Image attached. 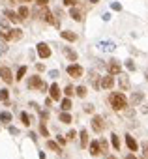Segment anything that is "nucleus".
<instances>
[{"mask_svg": "<svg viewBox=\"0 0 148 159\" xmlns=\"http://www.w3.org/2000/svg\"><path fill=\"white\" fill-rule=\"evenodd\" d=\"M142 157H144V159H148V140H146V142H142Z\"/></svg>", "mask_w": 148, "mask_h": 159, "instance_id": "ea45409f", "label": "nucleus"}, {"mask_svg": "<svg viewBox=\"0 0 148 159\" xmlns=\"http://www.w3.org/2000/svg\"><path fill=\"white\" fill-rule=\"evenodd\" d=\"M36 4H38V6H47L49 0H36Z\"/></svg>", "mask_w": 148, "mask_h": 159, "instance_id": "09e8293b", "label": "nucleus"}, {"mask_svg": "<svg viewBox=\"0 0 148 159\" xmlns=\"http://www.w3.org/2000/svg\"><path fill=\"white\" fill-rule=\"evenodd\" d=\"M60 36H62V39H66V41H69V43L77 41V34H75V32H71V30H62Z\"/></svg>", "mask_w": 148, "mask_h": 159, "instance_id": "f3484780", "label": "nucleus"}, {"mask_svg": "<svg viewBox=\"0 0 148 159\" xmlns=\"http://www.w3.org/2000/svg\"><path fill=\"white\" fill-rule=\"evenodd\" d=\"M79 139H81V148H88V144H90V139H88V131H86V129H81V133H79Z\"/></svg>", "mask_w": 148, "mask_h": 159, "instance_id": "6ab92c4d", "label": "nucleus"}, {"mask_svg": "<svg viewBox=\"0 0 148 159\" xmlns=\"http://www.w3.org/2000/svg\"><path fill=\"white\" fill-rule=\"evenodd\" d=\"M6 52H8V45H6V41L0 39V54H6Z\"/></svg>", "mask_w": 148, "mask_h": 159, "instance_id": "4c0bfd02", "label": "nucleus"}, {"mask_svg": "<svg viewBox=\"0 0 148 159\" xmlns=\"http://www.w3.org/2000/svg\"><path fill=\"white\" fill-rule=\"evenodd\" d=\"M99 146H101V152H103V153L109 152V144H107V140H99Z\"/></svg>", "mask_w": 148, "mask_h": 159, "instance_id": "58836bf2", "label": "nucleus"}, {"mask_svg": "<svg viewBox=\"0 0 148 159\" xmlns=\"http://www.w3.org/2000/svg\"><path fill=\"white\" fill-rule=\"evenodd\" d=\"M28 137H30V139H32V140H34V142H38V135H36V133H34V131H30V135H28Z\"/></svg>", "mask_w": 148, "mask_h": 159, "instance_id": "8fccbe9b", "label": "nucleus"}, {"mask_svg": "<svg viewBox=\"0 0 148 159\" xmlns=\"http://www.w3.org/2000/svg\"><path fill=\"white\" fill-rule=\"evenodd\" d=\"M77 2H79V0H64V6L73 8V6H77Z\"/></svg>", "mask_w": 148, "mask_h": 159, "instance_id": "79ce46f5", "label": "nucleus"}, {"mask_svg": "<svg viewBox=\"0 0 148 159\" xmlns=\"http://www.w3.org/2000/svg\"><path fill=\"white\" fill-rule=\"evenodd\" d=\"M60 107H62V111H67V112H69V109H71V99H69V98H64V99L60 101Z\"/></svg>", "mask_w": 148, "mask_h": 159, "instance_id": "c85d7f7f", "label": "nucleus"}, {"mask_svg": "<svg viewBox=\"0 0 148 159\" xmlns=\"http://www.w3.org/2000/svg\"><path fill=\"white\" fill-rule=\"evenodd\" d=\"M39 90H41V92H45V90H49V86H47V84H45V83H43V84H41V88H39Z\"/></svg>", "mask_w": 148, "mask_h": 159, "instance_id": "5fc2aeb1", "label": "nucleus"}, {"mask_svg": "<svg viewBox=\"0 0 148 159\" xmlns=\"http://www.w3.org/2000/svg\"><path fill=\"white\" fill-rule=\"evenodd\" d=\"M12 2H32V0H12Z\"/></svg>", "mask_w": 148, "mask_h": 159, "instance_id": "13d9d810", "label": "nucleus"}, {"mask_svg": "<svg viewBox=\"0 0 148 159\" xmlns=\"http://www.w3.org/2000/svg\"><path fill=\"white\" fill-rule=\"evenodd\" d=\"M111 142H113L114 150H120V139H118V135H116V133H113V135H111Z\"/></svg>", "mask_w": 148, "mask_h": 159, "instance_id": "2f4dec72", "label": "nucleus"}, {"mask_svg": "<svg viewBox=\"0 0 148 159\" xmlns=\"http://www.w3.org/2000/svg\"><path fill=\"white\" fill-rule=\"evenodd\" d=\"M62 52H64V56H66L69 62H77V52L73 51L71 47H62Z\"/></svg>", "mask_w": 148, "mask_h": 159, "instance_id": "4468645a", "label": "nucleus"}, {"mask_svg": "<svg viewBox=\"0 0 148 159\" xmlns=\"http://www.w3.org/2000/svg\"><path fill=\"white\" fill-rule=\"evenodd\" d=\"M85 112L92 114V112H94V105H92V103H86V105H85Z\"/></svg>", "mask_w": 148, "mask_h": 159, "instance_id": "a18cd8bd", "label": "nucleus"}, {"mask_svg": "<svg viewBox=\"0 0 148 159\" xmlns=\"http://www.w3.org/2000/svg\"><path fill=\"white\" fill-rule=\"evenodd\" d=\"M88 152H90V155H92V157H98V155H101L103 152H101L99 140H92V142L88 144Z\"/></svg>", "mask_w": 148, "mask_h": 159, "instance_id": "9b49d317", "label": "nucleus"}, {"mask_svg": "<svg viewBox=\"0 0 148 159\" xmlns=\"http://www.w3.org/2000/svg\"><path fill=\"white\" fill-rule=\"evenodd\" d=\"M118 84H120L122 92L129 90V86H131V83H129V77H127V75H124V73H120V79H118Z\"/></svg>", "mask_w": 148, "mask_h": 159, "instance_id": "2eb2a0df", "label": "nucleus"}, {"mask_svg": "<svg viewBox=\"0 0 148 159\" xmlns=\"http://www.w3.org/2000/svg\"><path fill=\"white\" fill-rule=\"evenodd\" d=\"M8 98H10L8 88H2V90H0V101H8Z\"/></svg>", "mask_w": 148, "mask_h": 159, "instance_id": "473e14b6", "label": "nucleus"}, {"mask_svg": "<svg viewBox=\"0 0 148 159\" xmlns=\"http://www.w3.org/2000/svg\"><path fill=\"white\" fill-rule=\"evenodd\" d=\"M0 26H2V28H10V21H8V17H0Z\"/></svg>", "mask_w": 148, "mask_h": 159, "instance_id": "c9c22d12", "label": "nucleus"}, {"mask_svg": "<svg viewBox=\"0 0 148 159\" xmlns=\"http://www.w3.org/2000/svg\"><path fill=\"white\" fill-rule=\"evenodd\" d=\"M60 96H62V92H60V86H58L56 83H53V84L49 86V98H51L53 101H58V99H60Z\"/></svg>", "mask_w": 148, "mask_h": 159, "instance_id": "9d476101", "label": "nucleus"}, {"mask_svg": "<svg viewBox=\"0 0 148 159\" xmlns=\"http://www.w3.org/2000/svg\"><path fill=\"white\" fill-rule=\"evenodd\" d=\"M51 105H53V99H51V98H47V99H45V107H51Z\"/></svg>", "mask_w": 148, "mask_h": 159, "instance_id": "864d4df0", "label": "nucleus"}, {"mask_svg": "<svg viewBox=\"0 0 148 159\" xmlns=\"http://www.w3.org/2000/svg\"><path fill=\"white\" fill-rule=\"evenodd\" d=\"M0 122H2V124H10L12 122V112L2 111V112H0Z\"/></svg>", "mask_w": 148, "mask_h": 159, "instance_id": "a878e982", "label": "nucleus"}, {"mask_svg": "<svg viewBox=\"0 0 148 159\" xmlns=\"http://www.w3.org/2000/svg\"><path fill=\"white\" fill-rule=\"evenodd\" d=\"M19 118H21V122H23V125H25V127H28V125H30V116H28L26 112H21V114H19Z\"/></svg>", "mask_w": 148, "mask_h": 159, "instance_id": "7c9ffc66", "label": "nucleus"}, {"mask_svg": "<svg viewBox=\"0 0 148 159\" xmlns=\"http://www.w3.org/2000/svg\"><path fill=\"white\" fill-rule=\"evenodd\" d=\"M26 69H28L26 66H21V67L17 69V75H15V81H17V83H19V81H23V77L26 75Z\"/></svg>", "mask_w": 148, "mask_h": 159, "instance_id": "bb28decb", "label": "nucleus"}, {"mask_svg": "<svg viewBox=\"0 0 148 159\" xmlns=\"http://www.w3.org/2000/svg\"><path fill=\"white\" fill-rule=\"evenodd\" d=\"M64 94H66V98H71L73 94H75V88H73V86H69V84H67V86L64 88Z\"/></svg>", "mask_w": 148, "mask_h": 159, "instance_id": "72a5a7b5", "label": "nucleus"}, {"mask_svg": "<svg viewBox=\"0 0 148 159\" xmlns=\"http://www.w3.org/2000/svg\"><path fill=\"white\" fill-rule=\"evenodd\" d=\"M88 2H90V4H98V2H99V0H88Z\"/></svg>", "mask_w": 148, "mask_h": 159, "instance_id": "680f3d73", "label": "nucleus"}, {"mask_svg": "<svg viewBox=\"0 0 148 159\" xmlns=\"http://www.w3.org/2000/svg\"><path fill=\"white\" fill-rule=\"evenodd\" d=\"M49 75H51L53 79H56V77H58V71H56V69H53V71H49Z\"/></svg>", "mask_w": 148, "mask_h": 159, "instance_id": "603ef678", "label": "nucleus"}, {"mask_svg": "<svg viewBox=\"0 0 148 159\" xmlns=\"http://www.w3.org/2000/svg\"><path fill=\"white\" fill-rule=\"evenodd\" d=\"M4 17H8V21H10V23H13V25H19V23L23 21V19L19 17V13L10 11V10H6V11H4Z\"/></svg>", "mask_w": 148, "mask_h": 159, "instance_id": "dca6fc26", "label": "nucleus"}, {"mask_svg": "<svg viewBox=\"0 0 148 159\" xmlns=\"http://www.w3.org/2000/svg\"><path fill=\"white\" fill-rule=\"evenodd\" d=\"M126 146H127L131 152H137V150H139V144H137V140H135L131 135H126Z\"/></svg>", "mask_w": 148, "mask_h": 159, "instance_id": "aec40b11", "label": "nucleus"}, {"mask_svg": "<svg viewBox=\"0 0 148 159\" xmlns=\"http://www.w3.org/2000/svg\"><path fill=\"white\" fill-rule=\"evenodd\" d=\"M111 10H114V11H122V4H118V2H113V4H111Z\"/></svg>", "mask_w": 148, "mask_h": 159, "instance_id": "c03bdc74", "label": "nucleus"}, {"mask_svg": "<svg viewBox=\"0 0 148 159\" xmlns=\"http://www.w3.org/2000/svg\"><path fill=\"white\" fill-rule=\"evenodd\" d=\"M39 159H45V153L43 152H39Z\"/></svg>", "mask_w": 148, "mask_h": 159, "instance_id": "052dcab7", "label": "nucleus"}, {"mask_svg": "<svg viewBox=\"0 0 148 159\" xmlns=\"http://www.w3.org/2000/svg\"><path fill=\"white\" fill-rule=\"evenodd\" d=\"M23 38V30L21 28H12V39L13 41H19Z\"/></svg>", "mask_w": 148, "mask_h": 159, "instance_id": "cd10ccee", "label": "nucleus"}, {"mask_svg": "<svg viewBox=\"0 0 148 159\" xmlns=\"http://www.w3.org/2000/svg\"><path fill=\"white\" fill-rule=\"evenodd\" d=\"M8 131H10L12 135H19V129H17V127H13V125H8Z\"/></svg>", "mask_w": 148, "mask_h": 159, "instance_id": "de8ad7c7", "label": "nucleus"}, {"mask_svg": "<svg viewBox=\"0 0 148 159\" xmlns=\"http://www.w3.org/2000/svg\"><path fill=\"white\" fill-rule=\"evenodd\" d=\"M114 86V79H113V75H105V77H101V88H105V90H111Z\"/></svg>", "mask_w": 148, "mask_h": 159, "instance_id": "ddd939ff", "label": "nucleus"}, {"mask_svg": "<svg viewBox=\"0 0 148 159\" xmlns=\"http://www.w3.org/2000/svg\"><path fill=\"white\" fill-rule=\"evenodd\" d=\"M109 103L113 107V111H124L127 107V98L124 96V92H111L109 96Z\"/></svg>", "mask_w": 148, "mask_h": 159, "instance_id": "f03ea898", "label": "nucleus"}, {"mask_svg": "<svg viewBox=\"0 0 148 159\" xmlns=\"http://www.w3.org/2000/svg\"><path fill=\"white\" fill-rule=\"evenodd\" d=\"M66 137H67V140H73V139L77 137V131H75V129H71V131H67V135H66Z\"/></svg>", "mask_w": 148, "mask_h": 159, "instance_id": "37998d69", "label": "nucleus"}, {"mask_svg": "<svg viewBox=\"0 0 148 159\" xmlns=\"http://www.w3.org/2000/svg\"><path fill=\"white\" fill-rule=\"evenodd\" d=\"M107 71H109V75H120L122 73V66H120V62L118 60H111L109 64H107Z\"/></svg>", "mask_w": 148, "mask_h": 159, "instance_id": "0eeeda50", "label": "nucleus"}, {"mask_svg": "<svg viewBox=\"0 0 148 159\" xmlns=\"http://www.w3.org/2000/svg\"><path fill=\"white\" fill-rule=\"evenodd\" d=\"M126 67H127L129 71H135V69H137V66H135L133 60H126Z\"/></svg>", "mask_w": 148, "mask_h": 159, "instance_id": "e433bc0d", "label": "nucleus"}, {"mask_svg": "<svg viewBox=\"0 0 148 159\" xmlns=\"http://www.w3.org/2000/svg\"><path fill=\"white\" fill-rule=\"evenodd\" d=\"M105 159H118V157H114V155H105Z\"/></svg>", "mask_w": 148, "mask_h": 159, "instance_id": "bf43d9fd", "label": "nucleus"}, {"mask_svg": "<svg viewBox=\"0 0 148 159\" xmlns=\"http://www.w3.org/2000/svg\"><path fill=\"white\" fill-rule=\"evenodd\" d=\"M92 129L96 131V133H101L103 129H105V120H103V116H92Z\"/></svg>", "mask_w": 148, "mask_h": 159, "instance_id": "39448f33", "label": "nucleus"}, {"mask_svg": "<svg viewBox=\"0 0 148 159\" xmlns=\"http://www.w3.org/2000/svg\"><path fill=\"white\" fill-rule=\"evenodd\" d=\"M58 120H60L62 124H71V122H73V118H71V114H69L67 111H62V112L58 114Z\"/></svg>", "mask_w": 148, "mask_h": 159, "instance_id": "412c9836", "label": "nucleus"}, {"mask_svg": "<svg viewBox=\"0 0 148 159\" xmlns=\"http://www.w3.org/2000/svg\"><path fill=\"white\" fill-rule=\"evenodd\" d=\"M47 148H49V150H53L54 153H62V148H60V144H58V142H54V140H51V139L47 140Z\"/></svg>", "mask_w": 148, "mask_h": 159, "instance_id": "4be33fe9", "label": "nucleus"}, {"mask_svg": "<svg viewBox=\"0 0 148 159\" xmlns=\"http://www.w3.org/2000/svg\"><path fill=\"white\" fill-rule=\"evenodd\" d=\"M67 75L73 77V79H79V77H83V67L79 64H69L67 66Z\"/></svg>", "mask_w": 148, "mask_h": 159, "instance_id": "423d86ee", "label": "nucleus"}, {"mask_svg": "<svg viewBox=\"0 0 148 159\" xmlns=\"http://www.w3.org/2000/svg\"><path fill=\"white\" fill-rule=\"evenodd\" d=\"M39 114H41V122H47L49 120V111H41Z\"/></svg>", "mask_w": 148, "mask_h": 159, "instance_id": "49530a36", "label": "nucleus"}, {"mask_svg": "<svg viewBox=\"0 0 148 159\" xmlns=\"http://www.w3.org/2000/svg\"><path fill=\"white\" fill-rule=\"evenodd\" d=\"M0 79H2V81H4L6 84H12V83L15 81V77H13L12 69H10V67H6V66L0 67Z\"/></svg>", "mask_w": 148, "mask_h": 159, "instance_id": "20e7f679", "label": "nucleus"}, {"mask_svg": "<svg viewBox=\"0 0 148 159\" xmlns=\"http://www.w3.org/2000/svg\"><path fill=\"white\" fill-rule=\"evenodd\" d=\"M142 99H144V92H133L131 98H129V103L131 105H139V103H142Z\"/></svg>", "mask_w": 148, "mask_h": 159, "instance_id": "a211bd4d", "label": "nucleus"}, {"mask_svg": "<svg viewBox=\"0 0 148 159\" xmlns=\"http://www.w3.org/2000/svg\"><path fill=\"white\" fill-rule=\"evenodd\" d=\"M17 13H19V17H21L23 21L30 17V10H28L26 6H19V10H17Z\"/></svg>", "mask_w": 148, "mask_h": 159, "instance_id": "b1692460", "label": "nucleus"}, {"mask_svg": "<svg viewBox=\"0 0 148 159\" xmlns=\"http://www.w3.org/2000/svg\"><path fill=\"white\" fill-rule=\"evenodd\" d=\"M98 47H99L101 51H114V43H113V41H101Z\"/></svg>", "mask_w": 148, "mask_h": 159, "instance_id": "393cba45", "label": "nucleus"}, {"mask_svg": "<svg viewBox=\"0 0 148 159\" xmlns=\"http://www.w3.org/2000/svg\"><path fill=\"white\" fill-rule=\"evenodd\" d=\"M126 159H137V157H135V153H127V155H126Z\"/></svg>", "mask_w": 148, "mask_h": 159, "instance_id": "6e6d98bb", "label": "nucleus"}, {"mask_svg": "<svg viewBox=\"0 0 148 159\" xmlns=\"http://www.w3.org/2000/svg\"><path fill=\"white\" fill-rule=\"evenodd\" d=\"M144 77H146V81H148V69H146V71H144Z\"/></svg>", "mask_w": 148, "mask_h": 159, "instance_id": "e2e57ef3", "label": "nucleus"}, {"mask_svg": "<svg viewBox=\"0 0 148 159\" xmlns=\"http://www.w3.org/2000/svg\"><path fill=\"white\" fill-rule=\"evenodd\" d=\"M56 142H58L60 146H66V142H67V139H66V137H62V135H58V137H56Z\"/></svg>", "mask_w": 148, "mask_h": 159, "instance_id": "a19ab883", "label": "nucleus"}, {"mask_svg": "<svg viewBox=\"0 0 148 159\" xmlns=\"http://www.w3.org/2000/svg\"><path fill=\"white\" fill-rule=\"evenodd\" d=\"M36 52H38V56H39V58H43V60H47V58L53 54V52H51V47H49L47 43H43V41L36 45Z\"/></svg>", "mask_w": 148, "mask_h": 159, "instance_id": "7ed1b4c3", "label": "nucleus"}, {"mask_svg": "<svg viewBox=\"0 0 148 159\" xmlns=\"http://www.w3.org/2000/svg\"><path fill=\"white\" fill-rule=\"evenodd\" d=\"M88 79H90V83H92V86L96 88V90H99L101 88V77L94 71V69H90V73H88Z\"/></svg>", "mask_w": 148, "mask_h": 159, "instance_id": "1a4fd4ad", "label": "nucleus"}, {"mask_svg": "<svg viewBox=\"0 0 148 159\" xmlns=\"http://www.w3.org/2000/svg\"><path fill=\"white\" fill-rule=\"evenodd\" d=\"M39 133H41L43 137H49V131H47V125H45V122H41V124H39Z\"/></svg>", "mask_w": 148, "mask_h": 159, "instance_id": "f704fd0d", "label": "nucleus"}, {"mask_svg": "<svg viewBox=\"0 0 148 159\" xmlns=\"http://www.w3.org/2000/svg\"><path fill=\"white\" fill-rule=\"evenodd\" d=\"M41 84H43V81H41L38 75L28 77V81H26V86H28L30 90H39V88H41Z\"/></svg>", "mask_w": 148, "mask_h": 159, "instance_id": "6e6552de", "label": "nucleus"}, {"mask_svg": "<svg viewBox=\"0 0 148 159\" xmlns=\"http://www.w3.org/2000/svg\"><path fill=\"white\" fill-rule=\"evenodd\" d=\"M43 69H45L43 64H36V71H43Z\"/></svg>", "mask_w": 148, "mask_h": 159, "instance_id": "3c124183", "label": "nucleus"}, {"mask_svg": "<svg viewBox=\"0 0 148 159\" xmlns=\"http://www.w3.org/2000/svg\"><path fill=\"white\" fill-rule=\"evenodd\" d=\"M142 112H144V114H148V103L144 105V109H142Z\"/></svg>", "mask_w": 148, "mask_h": 159, "instance_id": "4d7b16f0", "label": "nucleus"}, {"mask_svg": "<svg viewBox=\"0 0 148 159\" xmlns=\"http://www.w3.org/2000/svg\"><path fill=\"white\" fill-rule=\"evenodd\" d=\"M75 94L83 99V98H86V94H88V90H86V86H77L75 88Z\"/></svg>", "mask_w": 148, "mask_h": 159, "instance_id": "c756f323", "label": "nucleus"}, {"mask_svg": "<svg viewBox=\"0 0 148 159\" xmlns=\"http://www.w3.org/2000/svg\"><path fill=\"white\" fill-rule=\"evenodd\" d=\"M0 39H2V41H12V28H2V30H0Z\"/></svg>", "mask_w": 148, "mask_h": 159, "instance_id": "5701e85b", "label": "nucleus"}, {"mask_svg": "<svg viewBox=\"0 0 148 159\" xmlns=\"http://www.w3.org/2000/svg\"><path fill=\"white\" fill-rule=\"evenodd\" d=\"M69 17L73 19V21H77V23H81L85 17H83V11L77 8V6H73V8H69Z\"/></svg>", "mask_w": 148, "mask_h": 159, "instance_id": "f8f14e48", "label": "nucleus"}, {"mask_svg": "<svg viewBox=\"0 0 148 159\" xmlns=\"http://www.w3.org/2000/svg\"><path fill=\"white\" fill-rule=\"evenodd\" d=\"M32 13H34L38 19L45 21L47 25H53L54 28H60V19H58V17H54V15H53V11H51L47 6H38V4H36V8L32 10Z\"/></svg>", "mask_w": 148, "mask_h": 159, "instance_id": "f257e3e1", "label": "nucleus"}]
</instances>
